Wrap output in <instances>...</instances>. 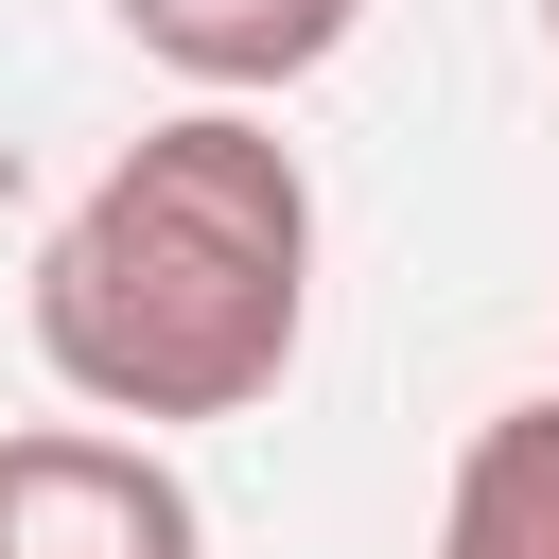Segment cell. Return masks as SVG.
<instances>
[{
	"instance_id": "4",
	"label": "cell",
	"mask_w": 559,
	"mask_h": 559,
	"mask_svg": "<svg viewBox=\"0 0 559 559\" xmlns=\"http://www.w3.org/2000/svg\"><path fill=\"white\" fill-rule=\"evenodd\" d=\"M437 559H559V402H489L454 489H437Z\"/></svg>"
},
{
	"instance_id": "1",
	"label": "cell",
	"mask_w": 559,
	"mask_h": 559,
	"mask_svg": "<svg viewBox=\"0 0 559 559\" xmlns=\"http://www.w3.org/2000/svg\"><path fill=\"white\" fill-rule=\"evenodd\" d=\"M314 332V175L262 105L140 122L35 245V367L87 419H245Z\"/></svg>"
},
{
	"instance_id": "3",
	"label": "cell",
	"mask_w": 559,
	"mask_h": 559,
	"mask_svg": "<svg viewBox=\"0 0 559 559\" xmlns=\"http://www.w3.org/2000/svg\"><path fill=\"white\" fill-rule=\"evenodd\" d=\"M105 17H122L192 105H262V87H314L367 0H105Z\"/></svg>"
},
{
	"instance_id": "2",
	"label": "cell",
	"mask_w": 559,
	"mask_h": 559,
	"mask_svg": "<svg viewBox=\"0 0 559 559\" xmlns=\"http://www.w3.org/2000/svg\"><path fill=\"white\" fill-rule=\"evenodd\" d=\"M0 559H210V507L122 419H17L0 437Z\"/></svg>"
},
{
	"instance_id": "5",
	"label": "cell",
	"mask_w": 559,
	"mask_h": 559,
	"mask_svg": "<svg viewBox=\"0 0 559 559\" xmlns=\"http://www.w3.org/2000/svg\"><path fill=\"white\" fill-rule=\"evenodd\" d=\"M542 52H559V0H542Z\"/></svg>"
}]
</instances>
